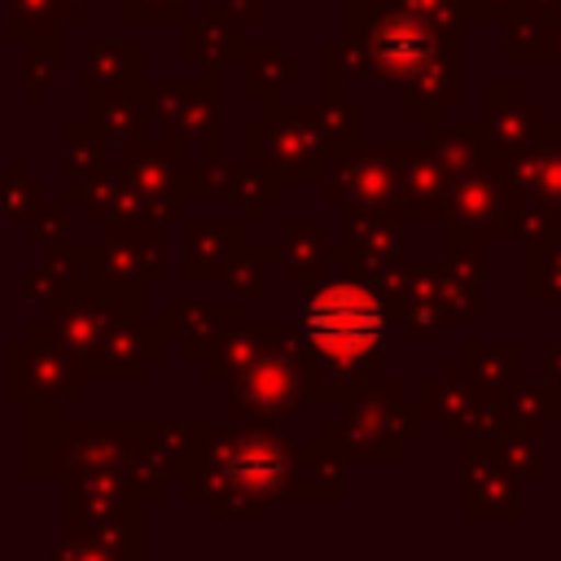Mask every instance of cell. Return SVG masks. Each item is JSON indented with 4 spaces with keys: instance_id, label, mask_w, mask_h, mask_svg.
Returning a JSON list of instances; mask_svg holds the SVG:
<instances>
[{
    "instance_id": "6da1fadb",
    "label": "cell",
    "mask_w": 561,
    "mask_h": 561,
    "mask_svg": "<svg viewBox=\"0 0 561 561\" xmlns=\"http://www.w3.org/2000/svg\"><path fill=\"white\" fill-rule=\"evenodd\" d=\"M307 337L324 359L355 364L381 337V307L359 285H329L307 307Z\"/></svg>"
},
{
    "instance_id": "7a4b0ae2",
    "label": "cell",
    "mask_w": 561,
    "mask_h": 561,
    "mask_svg": "<svg viewBox=\"0 0 561 561\" xmlns=\"http://www.w3.org/2000/svg\"><path fill=\"white\" fill-rule=\"evenodd\" d=\"M425 48H430L425 26H416V22H408V18H394V22L381 26V35H377V53H381V61L394 66V70H412V66L425 57Z\"/></svg>"
}]
</instances>
